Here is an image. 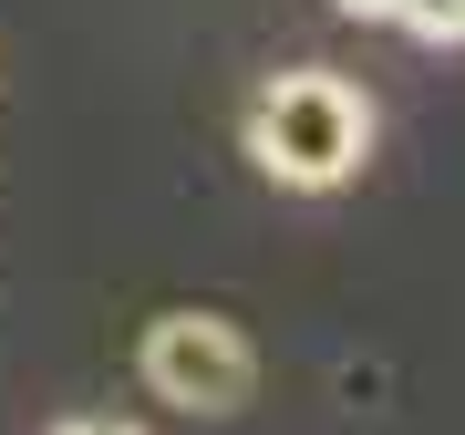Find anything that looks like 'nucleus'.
Wrapping results in <instances>:
<instances>
[{"mask_svg":"<svg viewBox=\"0 0 465 435\" xmlns=\"http://www.w3.org/2000/svg\"><path fill=\"white\" fill-rule=\"evenodd\" d=\"M331 11H351V21H403V0H331Z\"/></svg>","mask_w":465,"mask_h":435,"instance_id":"4","label":"nucleus"},{"mask_svg":"<svg viewBox=\"0 0 465 435\" xmlns=\"http://www.w3.org/2000/svg\"><path fill=\"white\" fill-rule=\"evenodd\" d=\"M63 435H134V425H104V415H84V425H63Z\"/></svg>","mask_w":465,"mask_h":435,"instance_id":"5","label":"nucleus"},{"mask_svg":"<svg viewBox=\"0 0 465 435\" xmlns=\"http://www.w3.org/2000/svg\"><path fill=\"white\" fill-rule=\"evenodd\" d=\"M403 32H424V42H465V0H403Z\"/></svg>","mask_w":465,"mask_h":435,"instance_id":"3","label":"nucleus"},{"mask_svg":"<svg viewBox=\"0 0 465 435\" xmlns=\"http://www.w3.org/2000/svg\"><path fill=\"white\" fill-rule=\"evenodd\" d=\"M145 384L186 404V415H238V404L259 394V352L238 321H217V311H155L145 321Z\"/></svg>","mask_w":465,"mask_h":435,"instance_id":"2","label":"nucleus"},{"mask_svg":"<svg viewBox=\"0 0 465 435\" xmlns=\"http://www.w3.org/2000/svg\"><path fill=\"white\" fill-rule=\"evenodd\" d=\"M249 156H259V177L321 197V187L362 177V156H372V104L351 94L341 73H269V84L249 94Z\"/></svg>","mask_w":465,"mask_h":435,"instance_id":"1","label":"nucleus"}]
</instances>
